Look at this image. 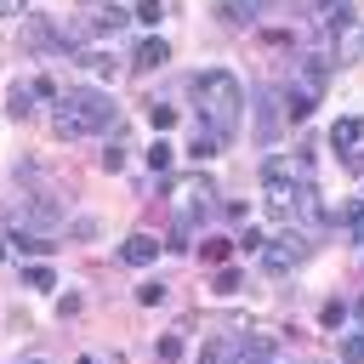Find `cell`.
<instances>
[{"instance_id": "cell-27", "label": "cell", "mask_w": 364, "mask_h": 364, "mask_svg": "<svg viewBox=\"0 0 364 364\" xmlns=\"http://www.w3.org/2000/svg\"><path fill=\"white\" fill-rule=\"evenodd\" d=\"M154 125H159V131H171V125H176V108H165V102H159V108H154Z\"/></svg>"}, {"instance_id": "cell-23", "label": "cell", "mask_w": 364, "mask_h": 364, "mask_svg": "<svg viewBox=\"0 0 364 364\" xmlns=\"http://www.w3.org/2000/svg\"><path fill=\"white\" fill-rule=\"evenodd\" d=\"M341 364H364V336H347L341 341Z\"/></svg>"}, {"instance_id": "cell-16", "label": "cell", "mask_w": 364, "mask_h": 364, "mask_svg": "<svg viewBox=\"0 0 364 364\" xmlns=\"http://www.w3.org/2000/svg\"><path fill=\"white\" fill-rule=\"evenodd\" d=\"M80 68H85V74H97V80H114V57H102V51H85V57H80Z\"/></svg>"}, {"instance_id": "cell-10", "label": "cell", "mask_w": 364, "mask_h": 364, "mask_svg": "<svg viewBox=\"0 0 364 364\" xmlns=\"http://www.w3.org/2000/svg\"><path fill=\"white\" fill-rule=\"evenodd\" d=\"M165 63H171V46H165L159 34L136 40V51H131V68H136V74H148V68H165Z\"/></svg>"}, {"instance_id": "cell-5", "label": "cell", "mask_w": 364, "mask_h": 364, "mask_svg": "<svg viewBox=\"0 0 364 364\" xmlns=\"http://www.w3.org/2000/svg\"><path fill=\"white\" fill-rule=\"evenodd\" d=\"M301 262H307V239H284V233L262 239V273L284 279V273H296Z\"/></svg>"}, {"instance_id": "cell-11", "label": "cell", "mask_w": 364, "mask_h": 364, "mask_svg": "<svg viewBox=\"0 0 364 364\" xmlns=\"http://www.w3.org/2000/svg\"><path fill=\"white\" fill-rule=\"evenodd\" d=\"M279 125H284V108H279V97H273V91H262V108H256V142H267V148H273Z\"/></svg>"}, {"instance_id": "cell-1", "label": "cell", "mask_w": 364, "mask_h": 364, "mask_svg": "<svg viewBox=\"0 0 364 364\" xmlns=\"http://www.w3.org/2000/svg\"><path fill=\"white\" fill-rule=\"evenodd\" d=\"M193 114H199V131L228 148L239 136V125H245V85H239V74H228V68L193 74Z\"/></svg>"}, {"instance_id": "cell-29", "label": "cell", "mask_w": 364, "mask_h": 364, "mask_svg": "<svg viewBox=\"0 0 364 364\" xmlns=\"http://www.w3.org/2000/svg\"><path fill=\"white\" fill-rule=\"evenodd\" d=\"M353 318H358V324H364V301H358V307H353Z\"/></svg>"}, {"instance_id": "cell-28", "label": "cell", "mask_w": 364, "mask_h": 364, "mask_svg": "<svg viewBox=\"0 0 364 364\" xmlns=\"http://www.w3.org/2000/svg\"><path fill=\"white\" fill-rule=\"evenodd\" d=\"M28 11V0H0V17H23Z\"/></svg>"}, {"instance_id": "cell-7", "label": "cell", "mask_w": 364, "mask_h": 364, "mask_svg": "<svg viewBox=\"0 0 364 364\" xmlns=\"http://www.w3.org/2000/svg\"><path fill=\"white\" fill-rule=\"evenodd\" d=\"M23 46H28V51H40V57H51V51H74V46H68V34H63L51 17H28V23H23Z\"/></svg>"}, {"instance_id": "cell-31", "label": "cell", "mask_w": 364, "mask_h": 364, "mask_svg": "<svg viewBox=\"0 0 364 364\" xmlns=\"http://www.w3.org/2000/svg\"><path fill=\"white\" fill-rule=\"evenodd\" d=\"M80 364H97V358H91V353H85V358H80Z\"/></svg>"}, {"instance_id": "cell-22", "label": "cell", "mask_w": 364, "mask_h": 364, "mask_svg": "<svg viewBox=\"0 0 364 364\" xmlns=\"http://www.w3.org/2000/svg\"><path fill=\"white\" fill-rule=\"evenodd\" d=\"M210 290H216V296H233V290H239V273H233V267H222V273L210 279Z\"/></svg>"}, {"instance_id": "cell-8", "label": "cell", "mask_w": 364, "mask_h": 364, "mask_svg": "<svg viewBox=\"0 0 364 364\" xmlns=\"http://www.w3.org/2000/svg\"><path fill=\"white\" fill-rule=\"evenodd\" d=\"M296 182H301V159L296 154H267L262 159V188L267 193H290Z\"/></svg>"}, {"instance_id": "cell-14", "label": "cell", "mask_w": 364, "mask_h": 364, "mask_svg": "<svg viewBox=\"0 0 364 364\" xmlns=\"http://www.w3.org/2000/svg\"><path fill=\"white\" fill-rule=\"evenodd\" d=\"M6 114H11V119H28V114H34V80H17V85H11Z\"/></svg>"}, {"instance_id": "cell-32", "label": "cell", "mask_w": 364, "mask_h": 364, "mask_svg": "<svg viewBox=\"0 0 364 364\" xmlns=\"http://www.w3.org/2000/svg\"><path fill=\"white\" fill-rule=\"evenodd\" d=\"M28 364H46V358H28Z\"/></svg>"}, {"instance_id": "cell-19", "label": "cell", "mask_w": 364, "mask_h": 364, "mask_svg": "<svg viewBox=\"0 0 364 364\" xmlns=\"http://www.w3.org/2000/svg\"><path fill=\"white\" fill-rule=\"evenodd\" d=\"M347 324V301H324L318 307V330H341Z\"/></svg>"}, {"instance_id": "cell-33", "label": "cell", "mask_w": 364, "mask_h": 364, "mask_svg": "<svg viewBox=\"0 0 364 364\" xmlns=\"http://www.w3.org/2000/svg\"><path fill=\"white\" fill-rule=\"evenodd\" d=\"M85 6H97V0H85Z\"/></svg>"}, {"instance_id": "cell-24", "label": "cell", "mask_w": 364, "mask_h": 364, "mask_svg": "<svg viewBox=\"0 0 364 364\" xmlns=\"http://www.w3.org/2000/svg\"><path fill=\"white\" fill-rule=\"evenodd\" d=\"M347 233L364 245V199H358V205H347Z\"/></svg>"}, {"instance_id": "cell-15", "label": "cell", "mask_w": 364, "mask_h": 364, "mask_svg": "<svg viewBox=\"0 0 364 364\" xmlns=\"http://www.w3.org/2000/svg\"><path fill=\"white\" fill-rule=\"evenodd\" d=\"M262 6H267V0H228V6H222V17H228V23H250Z\"/></svg>"}, {"instance_id": "cell-12", "label": "cell", "mask_w": 364, "mask_h": 364, "mask_svg": "<svg viewBox=\"0 0 364 364\" xmlns=\"http://www.w3.org/2000/svg\"><path fill=\"white\" fill-rule=\"evenodd\" d=\"M154 256H159V239H148V233H131V239L119 245V262H125V267H148Z\"/></svg>"}, {"instance_id": "cell-4", "label": "cell", "mask_w": 364, "mask_h": 364, "mask_svg": "<svg viewBox=\"0 0 364 364\" xmlns=\"http://www.w3.org/2000/svg\"><path fill=\"white\" fill-rule=\"evenodd\" d=\"M330 148H336V159H341L353 176H364V114H341V119L330 125Z\"/></svg>"}, {"instance_id": "cell-18", "label": "cell", "mask_w": 364, "mask_h": 364, "mask_svg": "<svg viewBox=\"0 0 364 364\" xmlns=\"http://www.w3.org/2000/svg\"><path fill=\"white\" fill-rule=\"evenodd\" d=\"M23 279H28V290H51V284H57V273H51L46 262H28V267H23Z\"/></svg>"}, {"instance_id": "cell-13", "label": "cell", "mask_w": 364, "mask_h": 364, "mask_svg": "<svg viewBox=\"0 0 364 364\" xmlns=\"http://www.w3.org/2000/svg\"><path fill=\"white\" fill-rule=\"evenodd\" d=\"M290 199H296V210H301V222H318V216H324V199H318V188H313L307 176L296 182V193H290Z\"/></svg>"}, {"instance_id": "cell-34", "label": "cell", "mask_w": 364, "mask_h": 364, "mask_svg": "<svg viewBox=\"0 0 364 364\" xmlns=\"http://www.w3.org/2000/svg\"><path fill=\"white\" fill-rule=\"evenodd\" d=\"M358 40H364V34H358Z\"/></svg>"}, {"instance_id": "cell-25", "label": "cell", "mask_w": 364, "mask_h": 364, "mask_svg": "<svg viewBox=\"0 0 364 364\" xmlns=\"http://www.w3.org/2000/svg\"><path fill=\"white\" fill-rule=\"evenodd\" d=\"M136 17H142V23H159V17H165V0H136Z\"/></svg>"}, {"instance_id": "cell-30", "label": "cell", "mask_w": 364, "mask_h": 364, "mask_svg": "<svg viewBox=\"0 0 364 364\" xmlns=\"http://www.w3.org/2000/svg\"><path fill=\"white\" fill-rule=\"evenodd\" d=\"M0 262H6V233H0Z\"/></svg>"}, {"instance_id": "cell-21", "label": "cell", "mask_w": 364, "mask_h": 364, "mask_svg": "<svg viewBox=\"0 0 364 364\" xmlns=\"http://www.w3.org/2000/svg\"><path fill=\"white\" fill-rule=\"evenodd\" d=\"M171 159H176L171 142H154V148H148V171H171Z\"/></svg>"}, {"instance_id": "cell-20", "label": "cell", "mask_w": 364, "mask_h": 364, "mask_svg": "<svg viewBox=\"0 0 364 364\" xmlns=\"http://www.w3.org/2000/svg\"><path fill=\"white\" fill-rule=\"evenodd\" d=\"M228 358H233V341H228V336H210V341H205V358H199V364H228Z\"/></svg>"}, {"instance_id": "cell-26", "label": "cell", "mask_w": 364, "mask_h": 364, "mask_svg": "<svg viewBox=\"0 0 364 364\" xmlns=\"http://www.w3.org/2000/svg\"><path fill=\"white\" fill-rule=\"evenodd\" d=\"M193 154H199V159H210V154H222V142H216V136H205V131H199V136H193Z\"/></svg>"}, {"instance_id": "cell-9", "label": "cell", "mask_w": 364, "mask_h": 364, "mask_svg": "<svg viewBox=\"0 0 364 364\" xmlns=\"http://www.w3.org/2000/svg\"><path fill=\"white\" fill-rule=\"evenodd\" d=\"M125 23H131V11H125V6H85V34H97V40L119 34Z\"/></svg>"}, {"instance_id": "cell-6", "label": "cell", "mask_w": 364, "mask_h": 364, "mask_svg": "<svg viewBox=\"0 0 364 364\" xmlns=\"http://www.w3.org/2000/svg\"><path fill=\"white\" fill-rule=\"evenodd\" d=\"M313 23H318V46H341V34H353V6L347 0H318Z\"/></svg>"}, {"instance_id": "cell-2", "label": "cell", "mask_w": 364, "mask_h": 364, "mask_svg": "<svg viewBox=\"0 0 364 364\" xmlns=\"http://www.w3.org/2000/svg\"><path fill=\"white\" fill-rule=\"evenodd\" d=\"M114 125V102H108V91H63L57 102H51V131L57 136H91V131H108Z\"/></svg>"}, {"instance_id": "cell-17", "label": "cell", "mask_w": 364, "mask_h": 364, "mask_svg": "<svg viewBox=\"0 0 364 364\" xmlns=\"http://www.w3.org/2000/svg\"><path fill=\"white\" fill-rule=\"evenodd\" d=\"M313 102H318V97L296 85V91H290V102H284V114H290V119H307V114H313Z\"/></svg>"}, {"instance_id": "cell-3", "label": "cell", "mask_w": 364, "mask_h": 364, "mask_svg": "<svg viewBox=\"0 0 364 364\" xmlns=\"http://www.w3.org/2000/svg\"><path fill=\"white\" fill-rule=\"evenodd\" d=\"M222 210H228V199L216 193L210 176H182V188H176V228H205Z\"/></svg>"}]
</instances>
